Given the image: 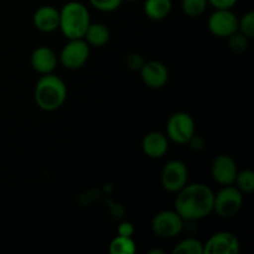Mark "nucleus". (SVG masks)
I'll return each instance as SVG.
<instances>
[{
  "mask_svg": "<svg viewBox=\"0 0 254 254\" xmlns=\"http://www.w3.org/2000/svg\"><path fill=\"white\" fill-rule=\"evenodd\" d=\"M215 193L205 184H186L176 192L175 211L185 222L202 220L213 211Z\"/></svg>",
  "mask_w": 254,
  "mask_h": 254,
  "instance_id": "f257e3e1",
  "label": "nucleus"
},
{
  "mask_svg": "<svg viewBox=\"0 0 254 254\" xmlns=\"http://www.w3.org/2000/svg\"><path fill=\"white\" fill-rule=\"evenodd\" d=\"M34 96L39 108L54 112L64 106L67 98V86L64 79L56 74H42L35 86Z\"/></svg>",
  "mask_w": 254,
  "mask_h": 254,
  "instance_id": "f03ea898",
  "label": "nucleus"
},
{
  "mask_svg": "<svg viewBox=\"0 0 254 254\" xmlns=\"http://www.w3.org/2000/svg\"><path fill=\"white\" fill-rule=\"evenodd\" d=\"M89 24V11L82 2L69 1L60 10L59 29L68 40L83 39Z\"/></svg>",
  "mask_w": 254,
  "mask_h": 254,
  "instance_id": "7ed1b4c3",
  "label": "nucleus"
},
{
  "mask_svg": "<svg viewBox=\"0 0 254 254\" xmlns=\"http://www.w3.org/2000/svg\"><path fill=\"white\" fill-rule=\"evenodd\" d=\"M166 135L176 144H188L195 136V121L185 112H176L166 124Z\"/></svg>",
  "mask_w": 254,
  "mask_h": 254,
  "instance_id": "20e7f679",
  "label": "nucleus"
},
{
  "mask_svg": "<svg viewBox=\"0 0 254 254\" xmlns=\"http://www.w3.org/2000/svg\"><path fill=\"white\" fill-rule=\"evenodd\" d=\"M243 205V193L235 185L222 186L215 195L213 211L220 217L228 218L235 216Z\"/></svg>",
  "mask_w": 254,
  "mask_h": 254,
  "instance_id": "39448f33",
  "label": "nucleus"
},
{
  "mask_svg": "<svg viewBox=\"0 0 254 254\" xmlns=\"http://www.w3.org/2000/svg\"><path fill=\"white\" fill-rule=\"evenodd\" d=\"M84 39H71L62 47L59 60L67 69H78L89 59L91 49Z\"/></svg>",
  "mask_w": 254,
  "mask_h": 254,
  "instance_id": "423d86ee",
  "label": "nucleus"
},
{
  "mask_svg": "<svg viewBox=\"0 0 254 254\" xmlns=\"http://www.w3.org/2000/svg\"><path fill=\"white\" fill-rule=\"evenodd\" d=\"M189 169L181 160H170L165 164L160 174L161 186L169 192L176 193L188 184Z\"/></svg>",
  "mask_w": 254,
  "mask_h": 254,
  "instance_id": "0eeeda50",
  "label": "nucleus"
},
{
  "mask_svg": "<svg viewBox=\"0 0 254 254\" xmlns=\"http://www.w3.org/2000/svg\"><path fill=\"white\" fill-rule=\"evenodd\" d=\"M185 221L176 211L166 210L158 212L151 220V230L158 237L174 238L181 233Z\"/></svg>",
  "mask_w": 254,
  "mask_h": 254,
  "instance_id": "6e6552de",
  "label": "nucleus"
},
{
  "mask_svg": "<svg viewBox=\"0 0 254 254\" xmlns=\"http://www.w3.org/2000/svg\"><path fill=\"white\" fill-rule=\"evenodd\" d=\"M207 26L212 35L227 39L238 31V17L231 9H216L208 17Z\"/></svg>",
  "mask_w": 254,
  "mask_h": 254,
  "instance_id": "1a4fd4ad",
  "label": "nucleus"
},
{
  "mask_svg": "<svg viewBox=\"0 0 254 254\" xmlns=\"http://www.w3.org/2000/svg\"><path fill=\"white\" fill-rule=\"evenodd\" d=\"M205 254H238L240 253V241L233 233L217 232L208 238L203 245Z\"/></svg>",
  "mask_w": 254,
  "mask_h": 254,
  "instance_id": "9d476101",
  "label": "nucleus"
},
{
  "mask_svg": "<svg viewBox=\"0 0 254 254\" xmlns=\"http://www.w3.org/2000/svg\"><path fill=\"white\" fill-rule=\"evenodd\" d=\"M237 173V164L230 155L222 154L213 159L212 165H211V175L218 185H233Z\"/></svg>",
  "mask_w": 254,
  "mask_h": 254,
  "instance_id": "9b49d317",
  "label": "nucleus"
},
{
  "mask_svg": "<svg viewBox=\"0 0 254 254\" xmlns=\"http://www.w3.org/2000/svg\"><path fill=\"white\" fill-rule=\"evenodd\" d=\"M140 77L144 83L150 88H163L169 81V69L159 61H145L140 68Z\"/></svg>",
  "mask_w": 254,
  "mask_h": 254,
  "instance_id": "f8f14e48",
  "label": "nucleus"
},
{
  "mask_svg": "<svg viewBox=\"0 0 254 254\" xmlns=\"http://www.w3.org/2000/svg\"><path fill=\"white\" fill-rule=\"evenodd\" d=\"M59 64V57L52 49L47 46H40L31 54V66L37 73L49 74L55 71Z\"/></svg>",
  "mask_w": 254,
  "mask_h": 254,
  "instance_id": "ddd939ff",
  "label": "nucleus"
},
{
  "mask_svg": "<svg viewBox=\"0 0 254 254\" xmlns=\"http://www.w3.org/2000/svg\"><path fill=\"white\" fill-rule=\"evenodd\" d=\"M32 22L41 32L56 31L60 26V10L50 5L39 7L32 16Z\"/></svg>",
  "mask_w": 254,
  "mask_h": 254,
  "instance_id": "4468645a",
  "label": "nucleus"
},
{
  "mask_svg": "<svg viewBox=\"0 0 254 254\" xmlns=\"http://www.w3.org/2000/svg\"><path fill=\"white\" fill-rule=\"evenodd\" d=\"M144 154L151 159H160L168 153L169 139L160 131H150L146 134L141 141Z\"/></svg>",
  "mask_w": 254,
  "mask_h": 254,
  "instance_id": "2eb2a0df",
  "label": "nucleus"
},
{
  "mask_svg": "<svg viewBox=\"0 0 254 254\" xmlns=\"http://www.w3.org/2000/svg\"><path fill=\"white\" fill-rule=\"evenodd\" d=\"M83 39L86 40L89 46L102 47L108 44L109 39H111V32L104 24H101V22L92 24L91 22L87 27Z\"/></svg>",
  "mask_w": 254,
  "mask_h": 254,
  "instance_id": "dca6fc26",
  "label": "nucleus"
},
{
  "mask_svg": "<svg viewBox=\"0 0 254 254\" xmlns=\"http://www.w3.org/2000/svg\"><path fill=\"white\" fill-rule=\"evenodd\" d=\"M171 7V0H145L144 2V12L154 21H160L168 17Z\"/></svg>",
  "mask_w": 254,
  "mask_h": 254,
  "instance_id": "f3484780",
  "label": "nucleus"
},
{
  "mask_svg": "<svg viewBox=\"0 0 254 254\" xmlns=\"http://www.w3.org/2000/svg\"><path fill=\"white\" fill-rule=\"evenodd\" d=\"M109 252L112 254H134L136 252V245L133 237L117 236L109 245Z\"/></svg>",
  "mask_w": 254,
  "mask_h": 254,
  "instance_id": "a211bd4d",
  "label": "nucleus"
},
{
  "mask_svg": "<svg viewBox=\"0 0 254 254\" xmlns=\"http://www.w3.org/2000/svg\"><path fill=\"white\" fill-rule=\"evenodd\" d=\"M174 254H203V245L196 238H185L174 247Z\"/></svg>",
  "mask_w": 254,
  "mask_h": 254,
  "instance_id": "6ab92c4d",
  "label": "nucleus"
},
{
  "mask_svg": "<svg viewBox=\"0 0 254 254\" xmlns=\"http://www.w3.org/2000/svg\"><path fill=\"white\" fill-rule=\"evenodd\" d=\"M242 193H252L254 190V173L252 170L238 171L233 183Z\"/></svg>",
  "mask_w": 254,
  "mask_h": 254,
  "instance_id": "aec40b11",
  "label": "nucleus"
},
{
  "mask_svg": "<svg viewBox=\"0 0 254 254\" xmlns=\"http://www.w3.org/2000/svg\"><path fill=\"white\" fill-rule=\"evenodd\" d=\"M207 5V0H183L181 2L183 11L190 17H198L202 15Z\"/></svg>",
  "mask_w": 254,
  "mask_h": 254,
  "instance_id": "412c9836",
  "label": "nucleus"
},
{
  "mask_svg": "<svg viewBox=\"0 0 254 254\" xmlns=\"http://www.w3.org/2000/svg\"><path fill=\"white\" fill-rule=\"evenodd\" d=\"M227 39L230 49L232 50L233 52H237V54L245 52L246 50L248 49V45H250V39L240 31L233 32V34L231 35V36H228Z\"/></svg>",
  "mask_w": 254,
  "mask_h": 254,
  "instance_id": "4be33fe9",
  "label": "nucleus"
},
{
  "mask_svg": "<svg viewBox=\"0 0 254 254\" xmlns=\"http://www.w3.org/2000/svg\"><path fill=\"white\" fill-rule=\"evenodd\" d=\"M238 31L242 32L248 39L254 37V11H248L243 15L242 19H238Z\"/></svg>",
  "mask_w": 254,
  "mask_h": 254,
  "instance_id": "5701e85b",
  "label": "nucleus"
},
{
  "mask_svg": "<svg viewBox=\"0 0 254 254\" xmlns=\"http://www.w3.org/2000/svg\"><path fill=\"white\" fill-rule=\"evenodd\" d=\"M123 0H89L91 5L99 11H114L121 6Z\"/></svg>",
  "mask_w": 254,
  "mask_h": 254,
  "instance_id": "b1692460",
  "label": "nucleus"
},
{
  "mask_svg": "<svg viewBox=\"0 0 254 254\" xmlns=\"http://www.w3.org/2000/svg\"><path fill=\"white\" fill-rule=\"evenodd\" d=\"M144 62L145 61H144V59L141 57V55L139 54H130L128 56V59H127V64H128L129 68L133 69V71H140Z\"/></svg>",
  "mask_w": 254,
  "mask_h": 254,
  "instance_id": "393cba45",
  "label": "nucleus"
},
{
  "mask_svg": "<svg viewBox=\"0 0 254 254\" xmlns=\"http://www.w3.org/2000/svg\"><path fill=\"white\" fill-rule=\"evenodd\" d=\"M238 0H207L210 5H212L215 9H232Z\"/></svg>",
  "mask_w": 254,
  "mask_h": 254,
  "instance_id": "a878e982",
  "label": "nucleus"
},
{
  "mask_svg": "<svg viewBox=\"0 0 254 254\" xmlns=\"http://www.w3.org/2000/svg\"><path fill=\"white\" fill-rule=\"evenodd\" d=\"M118 236H123V237H133L134 235V226L130 222H122L117 228Z\"/></svg>",
  "mask_w": 254,
  "mask_h": 254,
  "instance_id": "bb28decb",
  "label": "nucleus"
},
{
  "mask_svg": "<svg viewBox=\"0 0 254 254\" xmlns=\"http://www.w3.org/2000/svg\"><path fill=\"white\" fill-rule=\"evenodd\" d=\"M149 254H165V251H163V250H151V251H149L148 252Z\"/></svg>",
  "mask_w": 254,
  "mask_h": 254,
  "instance_id": "cd10ccee",
  "label": "nucleus"
},
{
  "mask_svg": "<svg viewBox=\"0 0 254 254\" xmlns=\"http://www.w3.org/2000/svg\"><path fill=\"white\" fill-rule=\"evenodd\" d=\"M126 1H135V0H126Z\"/></svg>",
  "mask_w": 254,
  "mask_h": 254,
  "instance_id": "c85d7f7f",
  "label": "nucleus"
}]
</instances>
